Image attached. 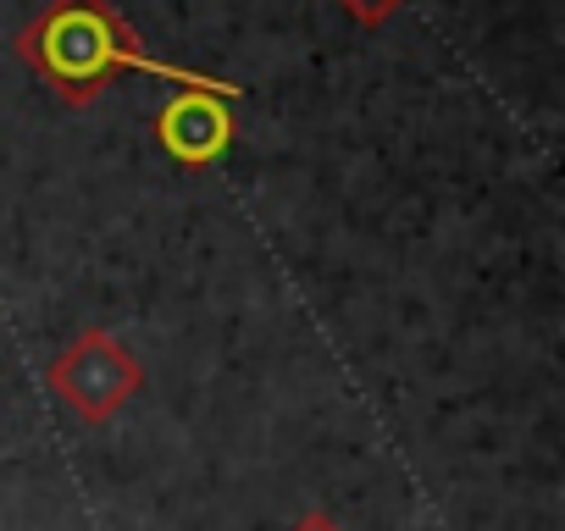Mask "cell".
<instances>
[{
    "label": "cell",
    "mask_w": 565,
    "mask_h": 531,
    "mask_svg": "<svg viewBox=\"0 0 565 531\" xmlns=\"http://www.w3.org/2000/svg\"><path fill=\"white\" fill-rule=\"evenodd\" d=\"M18 51L73 106H89L100 95V84L117 78L122 67L128 73L167 78V84H183V89H200V95H222V100H238L244 95L227 78H211V73H194V67H172V62L145 56L139 40H134V29L106 7V0H56V7L18 40Z\"/></svg>",
    "instance_id": "6da1fadb"
},
{
    "label": "cell",
    "mask_w": 565,
    "mask_h": 531,
    "mask_svg": "<svg viewBox=\"0 0 565 531\" xmlns=\"http://www.w3.org/2000/svg\"><path fill=\"white\" fill-rule=\"evenodd\" d=\"M156 139L172 161L183 166H211L227 144H233V111L222 95H200V89H183L178 100L161 106L156 117Z\"/></svg>",
    "instance_id": "3957f363"
},
{
    "label": "cell",
    "mask_w": 565,
    "mask_h": 531,
    "mask_svg": "<svg viewBox=\"0 0 565 531\" xmlns=\"http://www.w3.org/2000/svg\"><path fill=\"white\" fill-rule=\"evenodd\" d=\"M51 393L78 426H106L128 399L145 393V366L139 355L111 338L106 327H84L56 360H51Z\"/></svg>",
    "instance_id": "7a4b0ae2"
},
{
    "label": "cell",
    "mask_w": 565,
    "mask_h": 531,
    "mask_svg": "<svg viewBox=\"0 0 565 531\" xmlns=\"http://www.w3.org/2000/svg\"><path fill=\"white\" fill-rule=\"evenodd\" d=\"M289 531H344V525H339V520H333L328 509H306V514H300V520H295Z\"/></svg>",
    "instance_id": "5b68a950"
},
{
    "label": "cell",
    "mask_w": 565,
    "mask_h": 531,
    "mask_svg": "<svg viewBox=\"0 0 565 531\" xmlns=\"http://www.w3.org/2000/svg\"><path fill=\"white\" fill-rule=\"evenodd\" d=\"M339 7H344L350 18H361V23L372 29V23H383L388 12H399V0H339Z\"/></svg>",
    "instance_id": "277c9868"
}]
</instances>
